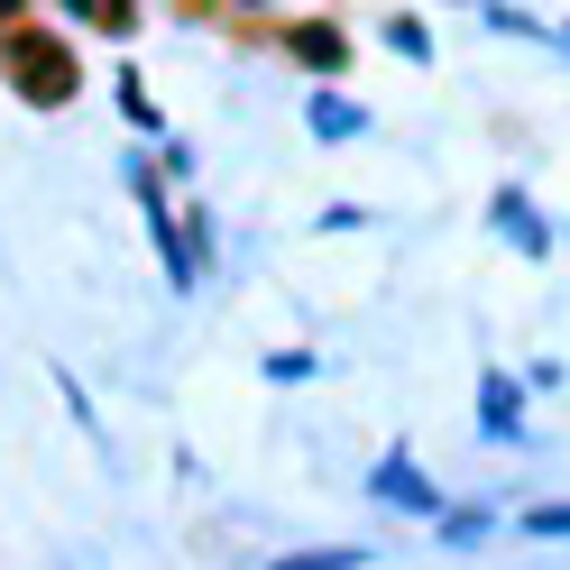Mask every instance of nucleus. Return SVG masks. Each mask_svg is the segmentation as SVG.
I'll return each instance as SVG.
<instances>
[{
    "label": "nucleus",
    "mask_w": 570,
    "mask_h": 570,
    "mask_svg": "<svg viewBox=\"0 0 570 570\" xmlns=\"http://www.w3.org/2000/svg\"><path fill=\"white\" fill-rule=\"evenodd\" d=\"M0 75H10L19 101H38V111H56V101H75V56H65L47 28H0Z\"/></svg>",
    "instance_id": "obj_1"
},
{
    "label": "nucleus",
    "mask_w": 570,
    "mask_h": 570,
    "mask_svg": "<svg viewBox=\"0 0 570 570\" xmlns=\"http://www.w3.org/2000/svg\"><path fill=\"white\" fill-rule=\"evenodd\" d=\"M377 497H386V507H414V515H433V507H442L433 479H414L405 460H386V470H377Z\"/></svg>",
    "instance_id": "obj_2"
},
{
    "label": "nucleus",
    "mask_w": 570,
    "mask_h": 570,
    "mask_svg": "<svg viewBox=\"0 0 570 570\" xmlns=\"http://www.w3.org/2000/svg\"><path fill=\"white\" fill-rule=\"evenodd\" d=\"M497 222L515 230V248H524V258H543V248H552V239H543V222H533V203H524V194H497Z\"/></svg>",
    "instance_id": "obj_3"
},
{
    "label": "nucleus",
    "mask_w": 570,
    "mask_h": 570,
    "mask_svg": "<svg viewBox=\"0 0 570 570\" xmlns=\"http://www.w3.org/2000/svg\"><path fill=\"white\" fill-rule=\"evenodd\" d=\"M479 414H488V433H515V386L488 377V386H479Z\"/></svg>",
    "instance_id": "obj_4"
},
{
    "label": "nucleus",
    "mask_w": 570,
    "mask_h": 570,
    "mask_svg": "<svg viewBox=\"0 0 570 570\" xmlns=\"http://www.w3.org/2000/svg\"><path fill=\"white\" fill-rule=\"evenodd\" d=\"M313 129H323V138H350V129H360V101L323 92V101H313Z\"/></svg>",
    "instance_id": "obj_5"
},
{
    "label": "nucleus",
    "mask_w": 570,
    "mask_h": 570,
    "mask_svg": "<svg viewBox=\"0 0 570 570\" xmlns=\"http://www.w3.org/2000/svg\"><path fill=\"white\" fill-rule=\"evenodd\" d=\"M285 47H295L304 65H332V56H341V38H332V28H295V38H285Z\"/></svg>",
    "instance_id": "obj_6"
},
{
    "label": "nucleus",
    "mask_w": 570,
    "mask_h": 570,
    "mask_svg": "<svg viewBox=\"0 0 570 570\" xmlns=\"http://www.w3.org/2000/svg\"><path fill=\"white\" fill-rule=\"evenodd\" d=\"M524 533H543V543H561V533H570V507H533V515H524Z\"/></svg>",
    "instance_id": "obj_7"
},
{
    "label": "nucleus",
    "mask_w": 570,
    "mask_h": 570,
    "mask_svg": "<svg viewBox=\"0 0 570 570\" xmlns=\"http://www.w3.org/2000/svg\"><path fill=\"white\" fill-rule=\"evenodd\" d=\"M276 570H350V552H304V561H276Z\"/></svg>",
    "instance_id": "obj_8"
},
{
    "label": "nucleus",
    "mask_w": 570,
    "mask_h": 570,
    "mask_svg": "<svg viewBox=\"0 0 570 570\" xmlns=\"http://www.w3.org/2000/svg\"><path fill=\"white\" fill-rule=\"evenodd\" d=\"M28 19V0H0V28H19Z\"/></svg>",
    "instance_id": "obj_9"
},
{
    "label": "nucleus",
    "mask_w": 570,
    "mask_h": 570,
    "mask_svg": "<svg viewBox=\"0 0 570 570\" xmlns=\"http://www.w3.org/2000/svg\"><path fill=\"white\" fill-rule=\"evenodd\" d=\"M111 19H120V28H129V0H111Z\"/></svg>",
    "instance_id": "obj_10"
}]
</instances>
